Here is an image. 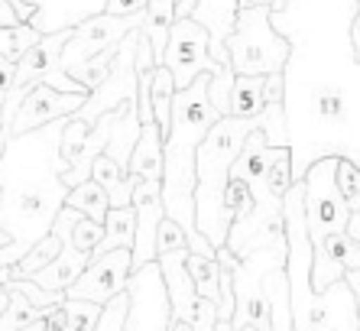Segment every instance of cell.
I'll list each match as a JSON object with an SVG mask.
<instances>
[{"label":"cell","instance_id":"obj_1","mask_svg":"<svg viewBox=\"0 0 360 331\" xmlns=\"http://www.w3.org/2000/svg\"><path fill=\"white\" fill-rule=\"evenodd\" d=\"M62 130L65 117L7 137L0 149V231L10 237L0 247V270L17 266L33 244L52 234L56 215L65 208L72 189L62 182Z\"/></svg>","mask_w":360,"mask_h":331},{"label":"cell","instance_id":"obj_2","mask_svg":"<svg viewBox=\"0 0 360 331\" xmlns=\"http://www.w3.org/2000/svg\"><path fill=\"white\" fill-rule=\"evenodd\" d=\"M211 75H198L188 88L176 92L172 101V130L162 143V205L166 218L179 221L185 234H195V156L201 140L218 120L208 98Z\"/></svg>","mask_w":360,"mask_h":331},{"label":"cell","instance_id":"obj_3","mask_svg":"<svg viewBox=\"0 0 360 331\" xmlns=\"http://www.w3.org/2000/svg\"><path fill=\"white\" fill-rule=\"evenodd\" d=\"M257 117L243 120V117H218L208 137L201 140L198 156H195V227L201 237H208L214 250L227 244L231 224L234 218L224 208V192L231 182V166L240 156L243 140L257 130Z\"/></svg>","mask_w":360,"mask_h":331},{"label":"cell","instance_id":"obj_4","mask_svg":"<svg viewBox=\"0 0 360 331\" xmlns=\"http://www.w3.org/2000/svg\"><path fill=\"white\" fill-rule=\"evenodd\" d=\"M224 49L234 75H273L285 72L292 39L276 30L269 7L237 10L234 33L224 39Z\"/></svg>","mask_w":360,"mask_h":331},{"label":"cell","instance_id":"obj_5","mask_svg":"<svg viewBox=\"0 0 360 331\" xmlns=\"http://www.w3.org/2000/svg\"><path fill=\"white\" fill-rule=\"evenodd\" d=\"M338 159L341 156L315 159L302 175V185H305V224H309L311 244L335 231H347V224H351L354 208L335 182Z\"/></svg>","mask_w":360,"mask_h":331},{"label":"cell","instance_id":"obj_6","mask_svg":"<svg viewBox=\"0 0 360 331\" xmlns=\"http://www.w3.org/2000/svg\"><path fill=\"white\" fill-rule=\"evenodd\" d=\"M162 65L172 72L176 92L188 88L198 75L234 72L231 65H221V62L211 58V36L195 17H179L176 23H172V33H169V42H166Z\"/></svg>","mask_w":360,"mask_h":331},{"label":"cell","instance_id":"obj_7","mask_svg":"<svg viewBox=\"0 0 360 331\" xmlns=\"http://www.w3.org/2000/svg\"><path fill=\"white\" fill-rule=\"evenodd\" d=\"M140 23H143V13H136V17H114V13H94V17H88L84 23H78L72 30L68 42L62 46L59 68L62 72H72L75 65H82L84 58L98 56L108 46H117L127 33L140 30Z\"/></svg>","mask_w":360,"mask_h":331},{"label":"cell","instance_id":"obj_8","mask_svg":"<svg viewBox=\"0 0 360 331\" xmlns=\"http://www.w3.org/2000/svg\"><path fill=\"white\" fill-rule=\"evenodd\" d=\"M130 273H134V250L127 247L108 250L101 257H91V263L84 266V273L65 289V299H84V302L104 306L114 296L127 292Z\"/></svg>","mask_w":360,"mask_h":331},{"label":"cell","instance_id":"obj_9","mask_svg":"<svg viewBox=\"0 0 360 331\" xmlns=\"http://www.w3.org/2000/svg\"><path fill=\"white\" fill-rule=\"evenodd\" d=\"M130 315L124 331H166L169 328V296L162 282L160 263L153 260L143 270L130 273Z\"/></svg>","mask_w":360,"mask_h":331},{"label":"cell","instance_id":"obj_10","mask_svg":"<svg viewBox=\"0 0 360 331\" xmlns=\"http://www.w3.org/2000/svg\"><path fill=\"white\" fill-rule=\"evenodd\" d=\"M347 273H360V240L351 231H335L311 244V292H325Z\"/></svg>","mask_w":360,"mask_h":331},{"label":"cell","instance_id":"obj_11","mask_svg":"<svg viewBox=\"0 0 360 331\" xmlns=\"http://www.w3.org/2000/svg\"><path fill=\"white\" fill-rule=\"evenodd\" d=\"M91 92H56L49 85H36L26 92V98L20 101L17 108V117L10 124L7 137H17V133H26V130H36V127H46L52 120H62V117H72L78 114V108L84 104Z\"/></svg>","mask_w":360,"mask_h":331},{"label":"cell","instance_id":"obj_12","mask_svg":"<svg viewBox=\"0 0 360 331\" xmlns=\"http://www.w3.org/2000/svg\"><path fill=\"white\" fill-rule=\"evenodd\" d=\"M136 237H134V270H143L156 260V231H160L166 205H162V179H140L134 189Z\"/></svg>","mask_w":360,"mask_h":331},{"label":"cell","instance_id":"obj_13","mask_svg":"<svg viewBox=\"0 0 360 331\" xmlns=\"http://www.w3.org/2000/svg\"><path fill=\"white\" fill-rule=\"evenodd\" d=\"M162 282H166V296H169V322H195L198 312V292H195V280L188 273V250H172V254H160Z\"/></svg>","mask_w":360,"mask_h":331},{"label":"cell","instance_id":"obj_14","mask_svg":"<svg viewBox=\"0 0 360 331\" xmlns=\"http://www.w3.org/2000/svg\"><path fill=\"white\" fill-rule=\"evenodd\" d=\"M33 7L30 26L46 33H59V30H75L94 13H104L108 0H26Z\"/></svg>","mask_w":360,"mask_h":331},{"label":"cell","instance_id":"obj_15","mask_svg":"<svg viewBox=\"0 0 360 331\" xmlns=\"http://www.w3.org/2000/svg\"><path fill=\"white\" fill-rule=\"evenodd\" d=\"M192 17L198 20L211 36V58L221 65H231L224 49V39L234 33V20H237V0H195Z\"/></svg>","mask_w":360,"mask_h":331},{"label":"cell","instance_id":"obj_16","mask_svg":"<svg viewBox=\"0 0 360 331\" xmlns=\"http://www.w3.org/2000/svg\"><path fill=\"white\" fill-rule=\"evenodd\" d=\"M91 179H94V182H98L104 192H108L110 208L130 205V201H134V189H136V182H140V179H134V175L127 173L120 163H114L108 153H101V156L94 159Z\"/></svg>","mask_w":360,"mask_h":331},{"label":"cell","instance_id":"obj_17","mask_svg":"<svg viewBox=\"0 0 360 331\" xmlns=\"http://www.w3.org/2000/svg\"><path fill=\"white\" fill-rule=\"evenodd\" d=\"M127 173L134 179H162V133L156 124H143Z\"/></svg>","mask_w":360,"mask_h":331},{"label":"cell","instance_id":"obj_18","mask_svg":"<svg viewBox=\"0 0 360 331\" xmlns=\"http://www.w3.org/2000/svg\"><path fill=\"white\" fill-rule=\"evenodd\" d=\"M172 23H176V0H150V4H146L140 30H143V36L150 39L156 65H162L166 42H169V33H172Z\"/></svg>","mask_w":360,"mask_h":331},{"label":"cell","instance_id":"obj_19","mask_svg":"<svg viewBox=\"0 0 360 331\" xmlns=\"http://www.w3.org/2000/svg\"><path fill=\"white\" fill-rule=\"evenodd\" d=\"M134 237H136V211H134V205L110 208L108 218H104V237H101V244L94 247L91 257H101V254L117 250V247L134 250Z\"/></svg>","mask_w":360,"mask_h":331},{"label":"cell","instance_id":"obj_20","mask_svg":"<svg viewBox=\"0 0 360 331\" xmlns=\"http://www.w3.org/2000/svg\"><path fill=\"white\" fill-rule=\"evenodd\" d=\"M263 85H266V75H234V88H231V117H243V120L260 117L263 108H266Z\"/></svg>","mask_w":360,"mask_h":331},{"label":"cell","instance_id":"obj_21","mask_svg":"<svg viewBox=\"0 0 360 331\" xmlns=\"http://www.w3.org/2000/svg\"><path fill=\"white\" fill-rule=\"evenodd\" d=\"M150 101H153V117H156V127H160L162 143H166L169 130H172V101H176V82H172V72H169L166 65L153 68Z\"/></svg>","mask_w":360,"mask_h":331},{"label":"cell","instance_id":"obj_22","mask_svg":"<svg viewBox=\"0 0 360 331\" xmlns=\"http://www.w3.org/2000/svg\"><path fill=\"white\" fill-rule=\"evenodd\" d=\"M68 208H75V211H82L84 218H91V221L104 224V218H108L110 211V199H108V192L101 189L94 179H88V182L75 185V189L68 192V199H65Z\"/></svg>","mask_w":360,"mask_h":331},{"label":"cell","instance_id":"obj_23","mask_svg":"<svg viewBox=\"0 0 360 331\" xmlns=\"http://www.w3.org/2000/svg\"><path fill=\"white\" fill-rule=\"evenodd\" d=\"M188 273L195 280V292L201 299H211L221 306V263L218 254L214 257H201V254H192L188 250Z\"/></svg>","mask_w":360,"mask_h":331},{"label":"cell","instance_id":"obj_24","mask_svg":"<svg viewBox=\"0 0 360 331\" xmlns=\"http://www.w3.org/2000/svg\"><path fill=\"white\" fill-rule=\"evenodd\" d=\"M7 292H10V302H7V308H4V315H0V331H20V328H30V325L46 318V312L36 308L20 289L7 286Z\"/></svg>","mask_w":360,"mask_h":331},{"label":"cell","instance_id":"obj_25","mask_svg":"<svg viewBox=\"0 0 360 331\" xmlns=\"http://www.w3.org/2000/svg\"><path fill=\"white\" fill-rule=\"evenodd\" d=\"M59 250H62L59 234H46L39 244L30 247V254H26L17 266H10V280H26V276H33L36 270H42L46 263H52V260L59 257Z\"/></svg>","mask_w":360,"mask_h":331},{"label":"cell","instance_id":"obj_26","mask_svg":"<svg viewBox=\"0 0 360 331\" xmlns=\"http://www.w3.org/2000/svg\"><path fill=\"white\" fill-rule=\"evenodd\" d=\"M117 49H120V42L117 46H108L104 52H98V56H91V58H84L82 65H75L72 68V78L75 82H82L88 92H94L104 78H108V72H110V65H114V56H117Z\"/></svg>","mask_w":360,"mask_h":331},{"label":"cell","instance_id":"obj_27","mask_svg":"<svg viewBox=\"0 0 360 331\" xmlns=\"http://www.w3.org/2000/svg\"><path fill=\"white\" fill-rule=\"evenodd\" d=\"M263 137H266L269 146H289V120H285V104H266L263 114L257 117Z\"/></svg>","mask_w":360,"mask_h":331},{"label":"cell","instance_id":"obj_28","mask_svg":"<svg viewBox=\"0 0 360 331\" xmlns=\"http://www.w3.org/2000/svg\"><path fill=\"white\" fill-rule=\"evenodd\" d=\"M127 315H130V289L114 296L110 302L101 306V315L94 322V331H124L127 325Z\"/></svg>","mask_w":360,"mask_h":331},{"label":"cell","instance_id":"obj_29","mask_svg":"<svg viewBox=\"0 0 360 331\" xmlns=\"http://www.w3.org/2000/svg\"><path fill=\"white\" fill-rule=\"evenodd\" d=\"M224 208H227V215L234 218V221H240V218H247L253 211V192H250V185L243 182V179H234V175H231L227 192H224Z\"/></svg>","mask_w":360,"mask_h":331},{"label":"cell","instance_id":"obj_30","mask_svg":"<svg viewBox=\"0 0 360 331\" xmlns=\"http://www.w3.org/2000/svg\"><path fill=\"white\" fill-rule=\"evenodd\" d=\"M7 286L20 289L36 308H42V312H52L56 306L65 302V292H49V289H42L39 282H33V280H7Z\"/></svg>","mask_w":360,"mask_h":331},{"label":"cell","instance_id":"obj_31","mask_svg":"<svg viewBox=\"0 0 360 331\" xmlns=\"http://www.w3.org/2000/svg\"><path fill=\"white\" fill-rule=\"evenodd\" d=\"M72 244H75L78 250H84L88 257L94 254V247L101 244V237H104V224H98V221H91V218H84V215H78L75 218V224H72Z\"/></svg>","mask_w":360,"mask_h":331},{"label":"cell","instance_id":"obj_32","mask_svg":"<svg viewBox=\"0 0 360 331\" xmlns=\"http://www.w3.org/2000/svg\"><path fill=\"white\" fill-rule=\"evenodd\" d=\"M172 250H188V234L179 221L172 218H162L160 231H156V257L160 254H172Z\"/></svg>","mask_w":360,"mask_h":331},{"label":"cell","instance_id":"obj_33","mask_svg":"<svg viewBox=\"0 0 360 331\" xmlns=\"http://www.w3.org/2000/svg\"><path fill=\"white\" fill-rule=\"evenodd\" d=\"M335 182H338V189H341L344 199H347V201H357L360 199V166L341 156V159H338Z\"/></svg>","mask_w":360,"mask_h":331},{"label":"cell","instance_id":"obj_34","mask_svg":"<svg viewBox=\"0 0 360 331\" xmlns=\"http://www.w3.org/2000/svg\"><path fill=\"white\" fill-rule=\"evenodd\" d=\"M214 328H218V302L198 299V312H195L192 331H214Z\"/></svg>","mask_w":360,"mask_h":331},{"label":"cell","instance_id":"obj_35","mask_svg":"<svg viewBox=\"0 0 360 331\" xmlns=\"http://www.w3.org/2000/svg\"><path fill=\"white\" fill-rule=\"evenodd\" d=\"M146 4H150V0H108L104 13H114V17H136V13L146 10Z\"/></svg>","mask_w":360,"mask_h":331},{"label":"cell","instance_id":"obj_36","mask_svg":"<svg viewBox=\"0 0 360 331\" xmlns=\"http://www.w3.org/2000/svg\"><path fill=\"white\" fill-rule=\"evenodd\" d=\"M13 78H17V62L0 58V104H4V98H7L10 88H13Z\"/></svg>","mask_w":360,"mask_h":331},{"label":"cell","instance_id":"obj_37","mask_svg":"<svg viewBox=\"0 0 360 331\" xmlns=\"http://www.w3.org/2000/svg\"><path fill=\"white\" fill-rule=\"evenodd\" d=\"M65 322H68L65 302H62V306H56L52 312H46V331H65Z\"/></svg>","mask_w":360,"mask_h":331},{"label":"cell","instance_id":"obj_38","mask_svg":"<svg viewBox=\"0 0 360 331\" xmlns=\"http://www.w3.org/2000/svg\"><path fill=\"white\" fill-rule=\"evenodd\" d=\"M347 39H351V52H354V62L360 65V10L354 13L351 20V30H347Z\"/></svg>","mask_w":360,"mask_h":331},{"label":"cell","instance_id":"obj_39","mask_svg":"<svg viewBox=\"0 0 360 331\" xmlns=\"http://www.w3.org/2000/svg\"><path fill=\"white\" fill-rule=\"evenodd\" d=\"M17 23H23L17 7H13L10 0H0V26H17Z\"/></svg>","mask_w":360,"mask_h":331},{"label":"cell","instance_id":"obj_40","mask_svg":"<svg viewBox=\"0 0 360 331\" xmlns=\"http://www.w3.org/2000/svg\"><path fill=\"white\" fill-rule=\"evenodd\" d=\"M257 7L273 10V0H237V10H257Z\"/></svg>","mask_w":360,"mask_h":331},{"label":"cell","instance_id":"obj_41","mask_svg":"<svg viewBox=\"0 0 360 331\" xmlns=\"http://www.w3.org/2000/svg\"><path fill=\"white\" fill-rule=\"evenodd\" d=\"M214 331H257V328H253V325H240V328H234L231 322H218V328Z\"/></svg>","mask_w":360,"mask_h":331},{"label":"cell","instance_id":"obj_42","mask_svg":"<svg viewBox=\"0 0 360 331\" xmlns=\"http://www.w3.org/2000/svg\"><path fill=\"white\" fill-rule=\"evenodd\" d=\"M166 331H192V325H188V322H169Z\"/></svg>","mask_w":360,"mask_h":331},{"label":"cell","instance_id":"obj_43","mask_svg":"<svg viewBox=\"0 0 360 331\" xmlns=\"http://www.w3.org/2000/svg\"><path fill=\"white\" fill-rule=\"evenodd\" d=\"M7 302H10V292H7V286H0V315H4V308H7Z\"/></svg>","mask_w":360,"mask_h":331},{"label":"cell","instance_id":"obj_44","mask_svg":"<svg viewBox=\"0 0 360 331\" xmlns=\"http://www.w3.org/2000/svg\"><path fill=\"white\" fill-rule=\"evenodd\" d=\"M0 143H7V124H4V117H0Z\"/></svg>","mask_w":360,"mask_h":331},{"label":"cell","instance_id":"obj_45","mask_svg":"<svg viewBox=\"0 0 360 331\" xmlns=\"http://www.w3.org/2000/svg\"><path fill=\"white\" fill-rule=\"evenodd\" d=\"M7 244H10V237H7L4 231H0V247H7Z\"/></svg>","mask_w":360,"mask_h":331},{"label":"cell","instance_id":"obj_46","mask_svg":"<svg viewBox=\"0 0 360 331\" xmlns=\"http://www.w3.org/2000/svg\"><path fill=\"white\" fill-rule=\"evenodd\" d=\"M351 208H360V199H357V201H351Z\"/></svg>","mask_w":360,"mask_h":331},{"label":"cell","instance_id":"obj_47","mask_svg":"<svg viewBox=\"0 0 360 331\" xmlns=\"http://www.w3.org/2000/svg\"><path fill=\"white\" fill-rule=\"evenodd\" d=\"M357 10H360V0H357Z\"/></svg>","mask_w":360,"mask_h":331},{"label":"cell","instance_id":"obj_48","mask_svg":"<svg viewBox=\"0 0 360 331\" xmlns=\"http://www.w3.org/2000/svg\"><path fill=\"white\" fill-rule=\"evenodd\" d=\"M176 4H179V0H176Z\"/></svg>","mask_w":360,"mask_h":331}]
</instances>
